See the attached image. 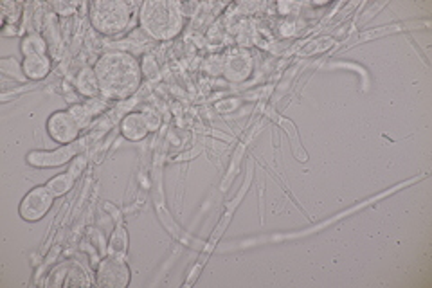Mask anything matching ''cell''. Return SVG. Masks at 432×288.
<instances>
[{"instance_id":"obj_1","label":"cell","mask_w":432,"mask_h":288,"mask_svg":"<svg viewBox=\"0 0 432 288\" xmlns=\"http://www.w3.org/2000/svg\"><path fill=\"white\" fill-rule=\"evenodd\" d=\"M94 72L98 76L99 90L108 99H125L141 87L143 70L134 54L112 51L98 60Z\"/></svg>"},{"instance_id":"obj_2","label":"cell","mask_w":432,"mask_h":288,"mask_svg":"<svg viewBox=\"0 0 432 288\" xmlns=\"http://www.w3.org/2000/svg\"><path fill=\"white\" fill-rule=\"evenodd\" d=\"M141 31L154 40H172L184 28V13L177 2L154 0L144 2L139 11Z\"/></svg>"},{"instance_id":"obj_3","label":"cell","mask_w":432,"mask_h":288,"mask_svg":"<svg viewBox=\"0 0 432 288\" xmlns=\"http://www.w3.org/2000/svg\"><path fill=\"white\" fill-rule=\"evenodd\" d=\"M134 6L121 0H99L92 2L89 10L94 29L101 34H117L130 25Z\"/></svg>"},{"instance_id":"obj_4","label":"cell","mask_w":432,"mask_h":288,"mask_svg":"<svg viewBox=\"0 0 432 288\" xmlns=\"http://www.w3.org/2000/svg\"><path fill=\"white\" fill-rule=\"evenodd\" d=\"M96 283L108 288H125L130 283V267L126 265L125 258L105 256L96 270Z\"/></svg>"},{"instance_id":"obj_5","label":"cell","mask_w":432,"mask_h":288,"mask_svg":"<svg viewBox=\"0 0 432 288\" xmlns=\"http://www.w3.org/2000/svg\"><path fill=\"white\" fill-rule=\"evenodd\" d=\"M52 202H54V195L47 189V186H37L23 196L19 213L25 222H38L51 211Z\"/></svg>"},{"instance_id":"obj_6","label":"cell","mask_w":432,"mask_h":288,"mask_svg":"<svg viewBox=\"0 0 432 288\" xmlns=\"http://www.w3.org/2000/svg\"><path fill=\"white\" fill-rule=\"evenodd\" d=\"M47 134L54 143L58 144H72L78 139L81 126L70 114V110H58L49 116L47 119Z\"/></svg>"},{"instance_id":"obj_7","label":"cell","mask_w":432,"mask_h":288,"mask_svg":"<svg viewBox=\"0 0 432 288\" xmlns=\"http://www.w3.org/2000/svg\"><path fill=\"white\" fill-rule=\"evenodd\" d=\"M63 281V287H85L90 285L89 270L78 265L76 261H65L52 270V274L47 279V287H60Z\"/></svg>"},{"instance_id":"obj_8","label":"cell","mask_w":432,"mask_h":288,"mask_svg":"<svg viewBox=\"0 0 432 288\" xmlns=\"http://www.w3.org/2000/svg\"><path fill=\"white\" fill-rule=\"evenodd\" d=\"M81 146L76 143L63 144L61 148L52 150V152H40L34 150L31 154H28V163L34 167H56L61 164L69 163L70 158L76 157L79 154Z\"/></svg>"},{"instance_id":"obj_9","label":"cell","mask_w":432,"mask_h":288,"mask_svg":"<svg viewBox=\"0 0 432 288\" xmlns=\"http://www.w3.org/2000/svg\"><path fill=\"white\" fill-rule=\"evenodd\" d=\"M150 132L152 130H150V126L148 123H146V117H144L143 112L128 114L121 123V134L125 135L128 141H134V143L143 141Z\"/></svg>"},{"instance_id":"obj_10","label":"cell","mask_w":432,"mask_h":288,"mask_svg":"<svg viewBox=\"0 0 432 288\" xmlns=\"http://www.w3.org/2000/svg\"><path fill=\"white\" fill-rule=\"evenodd\" d=\"M51 58L47 54L25 56L22 60L23 74L28 79H33V81H40V79L45 78L51 72Z\"/></svg>"},{"instance_id":"obj_11","label":"cell","mask_w":432,"mask_h":288,"mask_svg":"<svg viewBox=\"0 0 432 288\" xmlns=\"http://www.w3.org/2000/svg\"><path fill=\"white\" fill-rule=\"evenodd\" d=\"M76 89L81 96L85 98H96L98 94H101L99 90V81L98 76L94 72V69H81L79 74L76 76Z\"/></svg>"},{"instance_id":"obj_12","label":"cell","mask_w":432,"mask_h":288,"mask_svg":"<svg viewBox=\"0 0 432 288\" xmlns=\"http://www.w3.org/2000/svg\"><path fill=\"white\" fill-rule=\"evenodd\" d=\"M20 52L22 56H38V54H47V42L42 34L38 33H28L22 38L20 42Z\"/></svg>"},{"instance_id":"obj_13","label":"cell","mask_w":432,"mask_h":288,"mask_svg":"<svg viewBox=\"0 0 432 288\" xmlns=\"http://www.w3.org/2000/svg\"><path fill=\"white\" fill-rule=\"evenodd\" d=\"M76 177H78V175H76L72 169H69V172L61 173V175H58V177H52L51 181L47 182L45 186H47V189L51 191L52 195H54V198L56 196H63L65 193H69L70 187L74 186Z\"/></svg>"},{"instance_id":"obj_14","label":"cell","mask_w":432,"mask_h":288,"mask_svg":"<svg viewBox=\"0 0 432 288\" xmlns=\"http://www.w3.org/2000/svg\"><path fill=\"white\" fill-rule=\"evenodd\" d=\"M126 251H128V233L123 225H117V229L112 234L110 242H108L107 252L112 256H119L125 258Z\"/></svg>"},{"instance_id":"obj_15","label":"cell","mask_w":432,"mask_h":288,"mask_svg":"<svg viewBox=\"0 0 432 288\" xmlns=\"http://www.w3.org/2000/svg\"><path fill=\"white\" fill-rule=\"evenodd\" d=\"M249 69H251V65H245V58H243V56H238V58H229L225 72H227L229 78L242 79L243 76H247Z\"/></svg>"},{"instance_id":"obj_16","label":"cell","mask_w":432,"mask_h":288,"mask_svg":"<svg viewBox=\"0 0 432 288\" xmlns=\"http://www.w3.org/2000/svg\"><path fill=\"white\" fill-rule=\"evenodd\" d=\"M0 70L4 72L6 76H11V78L19 79V81H23L25 74H23V69H22V63L19 61H14L13 58H4V60L0 61Z\"/></svg>"},{"instance_id":"obj_17","label":"cell","mask_w":432,"mask_h":288,"mask_svg":"<svg viewBox=\"0 0 432 288\" xmlns=\"http://www.w3.org/2000/svg\"><path fill=\"white\" fill-rule=\"evenodd\" d=\"M69 110H70V114L74 116V119L78 121V125L81 126V128L89 126L90 119L94 117V114L90 112V108L87 107V103H83V105H72Z\"/></svg>"},{"instance_id":"obj_18","label":"cell","mask_w":432,"mask_h":288,"mask_svg":"<svg viewBox=\"0 0 432 288\" xmlns=\"http://www.w3.org/2000/svg\"><path fill=\"white\" fill-rule=\"evenodd\" d=\"M22 14V6L13 4V2H4V25L8 23H17Z\"/></svg>"},{"instance_id":"obj_19","label":"cell","mask_w":432,"mask_h":288,"mask_svg":"<svg viewBox=\"0 0 432 288\" xmlns=\"http://www.w3.org/2000/svg\"><path fill=\"white\" fill-rule=\"evenodd\" d=\"M141 70H143V76L144 78H155L158 72V65L157 61L152 58V56H144L143 58V63H141Z\"/></svg>"},{"instance_id":"obj_20","label":"cell","mask_w":432,"mask_h":288,"mask_svg":"<svg viewBox=\"0 0 432 288\" xmlns=\"http://www.w3.org/2000/svg\"><path fill=\"white\" fill-rule=\"evenodd\" d=\"M143 114H144V117H146V123H148L150 130L152 132L157 130L158 125H161V117H158L155 112H143Z\"/></svg>"}]
</instances>
